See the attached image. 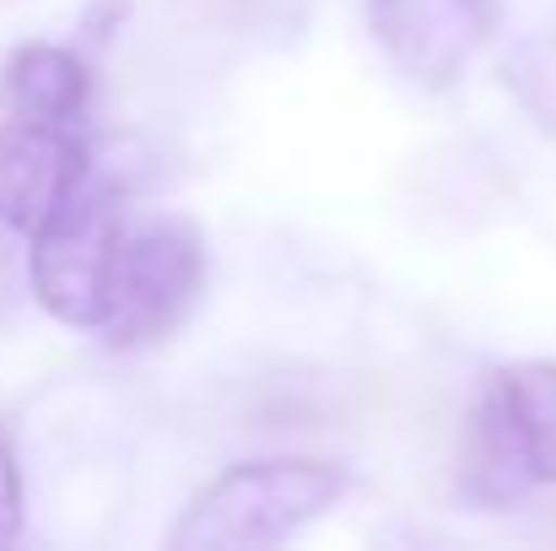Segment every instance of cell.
<instances>
[{"instance_id":"cell-1","label":"cell","mask_w":556,"mask_h":551,"mask_svg":"<svg viewBox=\"0 0 556 551\" xmlns=\"http://www.w3.org/2000/svg\"><path fill=\"white\" fill-rule=\"evenodd\" d=\"M346 498V471L314 454L238 460L211 476L168 530V551H265L303 536Z\"/></svg>"},{"instance_id":"cell-6","label":"cell","mask_w":556,"mask_h":551,"mask_svg":"<svg viewBox=\"0 0 556 551\" xmlns=\"http://www.w3.org/2000/svg\"><path fill=\"white\" fill-rule=\"evenodd\" d=\"M5 103L16 120L81 125L92 103V65L65 43H22L5 60Z\"/></svg>"},{"instance_id":"cell-4","label":"cell","mask_w":556,"mask_h":551,"mask_svg":"<svg viewBox=\"0 0 556 551\" xmlns=\"http://www.w3.org/2000/svg\"><path fill=\"white\" fill-rule=\"evenodd\" d=\"M372 43L421 92H448L492 33L486 0H368Z\"/></svg>"},{"instance_id":"cell-5","label":"cell","mask_w":556,"mask_h":551,"mask_svg":"<svg viewBox=\"0 0 556 551\" xmlns=\"http://www.w3.org/2000/svg\"><path fill=\"white\" fill-rule=\"evenodd\" d=\"M92 179V152L76 125L11 120L0 130V222L11 233L43 227L81 184Z\"/></svg>"},{"instance_id":"cell-3","label":"cell","mask_w":556,"mask_h":551,"mask_svg":"<svg viewBox=\"0 0 556 551\" xmlns=\"http://www.w3.org/2000/svg\"><path fill=\"white\" fill-rule=\"evenodd\" d=\"M205 298V238L179 211H152L125 222L119 271H114V303L103 320V347L141 352L168 341L194 303Z\"/></svg>"},{"instance_id":"cell-2","label":"cell","mask_w":556,"mask_h":551,"mask_svg":"<svg viewBox=\"0 0 556 551\" xmlns=\"http://www.w3.org/2000/svg\"><path fill=\"white\" fill-rule=\"evenodd\" d=\"M125 195L114 184L87 179L43 227L27 233V281L49 320L71 330H103L114 303V271L125 243Z\"/></svg>"},{"instance_id":"cell-7","label":"cell","mask_w":556,"mask_h":551,"mask_svg":"<svg viewBox=\"0 0 556 551\" xmlns=\"http://www.w3.org/2000/svg\"><path fill=\"white\" fill-rule=\"evenodd\" d=\"M508 433L519 443L525 476L535 487H556V363L530 358V363H508L497 373H486Z\"/></svg>"},{"instance_id":"cell-9","label":"cell","mask_w":556,"mask_h":551,"mask_svg":"<svg viewBox=\"0 0 556 551\" xmlns=\"http://www.w3.org/2000/svg\"><path fill=\"white\" fill-rule=\"evenodd\" d=\"M16 536H22V471L0 433V547H11Z\"/></svg>"},{"instance_id":"cell-8","label":"cell","mask_w":556,"mask_h":551,"mask_svg":"<svg viewBox=\"0 0 556 551\" xmlns=\"http://www.w3.org/2000/svg\"><path fill=\"white\" fill-rule=\"evenodd\" d=\"M508 87L546 130H556V38H535L508 60Z\"/></svg>"},{"instance_id":"cell-10","label":"cell","mask_w":556,"mask_h":551,"mask_svg":"<svg viewBox=\"0 0 556 551\" xmlns=\"http://www.w3.org/2000/svg\"><path fill=\"white\" fill-rule=\"evenodd\" d=\"M125 16H130V0H92V5H87V22H81L87 43H109Z\"/></svg>"}]
</instances>
